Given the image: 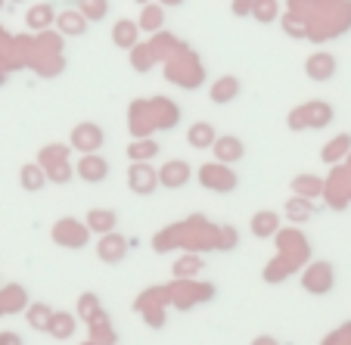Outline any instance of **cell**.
Instances as JSON below:
<instances>
[{"label":"cell","mask_w":351,"mask_h":345,"mask_svg":"<svg viewBox=\"0 0 351 345\" xmlns=\"http://www.w3.org/2000/svg\"><path fill=\"white\" fill-rule=\"evenodd\" d=\"M162 22V16L159 13H149V10H146L143 13V28H149V25H159Z\"/></svg>","instance_id":"cell-26"},{"label":"cell","mask_w":351,"mask_h":345,"mask_svg":"<svg viewBox=\"0 0 351 345\" xmlns=\"http://www.w3.org/2000/svg\"><path fill=\"white\" fill-rule=\"evenodd\" d=\"M112 40H115V47H134L137 44V25L134 22H119L112 32Z\"/></svg>","instance_id":"cell-17"},{"label":"cell","mask_w":351,"mask_h":345,"mask_svg":"<svg viewBox=\"0 0 351 345\" xmlns=\"http://www.w3.org/2000/svg\"><path fill=\"white\" fill-rule=\"evenodd\" d=\"M252 7H255L252 0H237V3H233V13H237V16H245V13H252Z\"/></svg>","instance_id":"cell-25"},{"label":"cell","mask_w":351,"mask_h":345,"mask_svg":"<svg viewBox=\"0 0 351 345\" xmlns=\"http://www.w3.org/2000/svg\"><path fill=\"white\" fill-rule=\"evenodd\" d=\"M308 292H330L332 289V267L330 265H314L311 271L302 277Z\"/></svg>","instance_id":"cell-6"},{"label":"cell","mask_w":351,"mask_h":345,"mask_svg":"<svg viewBox=\"0 0 351 345\" xmlns=\"http://www.w3.org/2000/svg\"><path fill=\"white\" fill-rule=\"evenodd\" d=\"M47 333H53L56 339H69L75 333V318L66 311H56L53 320H50V326H47Z\"/></svg>","instance_id":"cell-16"},{"label":"cell","mask_w":351,"mask_h":345,"mask_svg":"<svg viewBox=\"0 0 351 345\" xmlns=\"http://www.w3.org/2000/svg\"><path fill=\"white\" fill-rule=\"evenodd\" d=\"M75 174H78L84 184H103V180L109 178V162L103 159V156H97V153H87L84 159H78Z\"/></svg>","instance_id":"cell-2"},{"label":"cell","mask_w":351,"mask_h":345,"mask_svg":"<svg viewBox=\"0 0 351 345\" xmlns=\"http://www.w3.org/2000/svg\"><path fill=\"white\" fill-rule=\"evenodd\" d=\"M62 25H66V32H75V34H84V28H87V22L81 19V16H66V22H62Z\"/></svg>","instance_id":"cell-23"},{"label":"cell","mask_w":351,"mask_h":345,"mask_svg":"<svg viewBox=\"0 0 351 345\" xmlns=\"http://www.w3.org/2000/svg\"><path fill=\"white\" fill-rule=\"evenodd\" d=\"M72 146H78V150H97V146H103V131H99L97 125H78L72 131Z\"/></svg>","instance_id":"cell-7"},{"label":"cell","mask_w":351,"mask_h":345,"mask_svg":"<svg viewBox=\"0 0 351 345\" xmlns=\"http://www.w3.org/2000/svg\"><path fill=\"white\" fill-rule=\"evenodd\" d=\"M190 174H193V168L186 165L184 159H174V162H168V165L159 168V184L168 187V190H178V187L190 184Z\"/></svg>","instance_id":"cell-4"},{"label":"cell","mask_w":351,"mask_h":345,"mask_svg":"<svg viewBox=\"0 0 351 345\" xmlns=\"http://www.w3.org/2000/svg\"><path fill=\"white\" fill-rule=\"evenodd\" d=\"M140 3H146V0H140Z\"/></svg>","instance_id":"cell-28"},{"label":"cell","mask_w":351,"mask_h":345,"mask_svg":"<svg viewBox=\"0 0 351 345\" xmlns=\"http://www.w3.org/2000/svg\"><path fill=\"white\" fill-rule=\"evenodd\" d=\"M128 187H131V193H137V196H149V193H156V187H162L159 171H156L149 162H131Z\"/></svg>","instance_id":"cell-1"},{"label":"cell","mask_w":351,"mask_h":345,"mask_svg":"<svg viewBox=\"0 0 351 345\" xmlns=\"http://www.w3.org/2000/svg\"><path fill=\"white\" fill-rule=\"evenodd\" d=\"M348 150H351V134H339L336 140H330V143L320 150V159H324L326 165H336L339 159H345Z\"/></svg>","instance_id":"cell-9"},{"label":"cell","mask_w":351,"mask_h":345,"mask_svg":"<svg viewBox=\"0 0 351 345\" xmlns=\"http://www.w3.org/2000/svg\"><path fill=\"white\" fill-rule=\"evenodd\" d=\"M53 239L60 246H75V249H81V246H87V239H90V227L81 224V221H60L53 230Z\"/></svg>","instance_id":"cell-3"},{"label":"cell","mask_w":351,"mask_h":345,"mask_svg":"<svg viewBox=\"0 0 351 345\" xmlns=\"http://www.w3.org/2000/svg\"><path fill=\"white\" fill-rule=\"evenodd\" d=\"M289 215H292V218L305 221V218H311V215H314V209H311V202H305V200H292L289 202Z\"/></svg>","instance_id":"cell-20"},{"label":"cell","mask_w":351,"mask_h":345,"mask_svg":"<svg viewBox=\"0 0 351 345\" xmlns=\"http://www.w3.org/2000/svg\"><path fill=\"white\" fill-rule=\"evenodd\" d=\"M292 187H295V190L302 187V190H308V193H320V190H324V187H320V180L311 178V174H305V178H295V180H292Z\"/></svg>","instance_id":"cell-22"},{"label":"cell","mask_w":351,"mask_h":345,"mask_svg":"<svg viewBox=\"0 0 351 345\" xmlns=\"http://www.w3.org/2000/svg\"><path fill=\"white\" fill-rule=\"evenodd\" d=\"M237 93H239L237 78H221L218 84H215V91H212V100L215 103H224V100H233Z\"/></svg>","instance_id":"cell-18"},{"label":"cell","mask_w":351,"mask_h":345,"mask_svg":"<svg viewBox=\"0 0 351 345\" xmlns=\"http://www.w3.org/2000/svg\"><path fill=\"white\" fill-rule=\"evenodd\" d=\"M168 3H184V0H168Z\"/></svg>","instance_id":"cell-27"},{"label":"cell","mask_w":351,"mask_h":345,"mask_svg":"<svg viewBox=\"0 0 351 345\" xmlns=\"http://www.w3.org/2000/svg\"><path fill=\"white\" fill-rule=\"evenodd\" d=\"M277 227H280V218L274 212H255L252 215V233L258 239H267V237H274V233H277Z\"/></svg>","instance_id":"cell-13"},{"label":"cell","mask_w":351,"mask_h":345,"mask_svg":"<svg viewBox=\"0 0 351 345\" xmlns=\"http://www.w3.org/2000/svg\"><path fill=\"white\" fill-rule=\"evenodd\" d=\"M159 156V143L156 140H134L131 146H128V159L131 162H149Z\"/></svg>","instance_id":"cell-14"},{"label":"cell","mask_w":351,"mask_h":345,"mask_svg":"<svg viewBox=\"0 0 351 345\" xmlns=\"http://www.w3.org/2000/svg\"><path fill=\"white\" fill-rule=\"evenodd\" d=\"M215 159L224 165V162H239L243 159V153H245V146H243V140L239 137H230V134H224V137H218L215 140Z\"/></svg>","instance_id":"cell-5"},{"label":"cell","mask_w":351,"mask_h":345,"mask_svg":"<svg viewBox=\"0 0 351 345\" xmlns=\"http://www.w3.org/2000/svg\"><path fill=\"white\" fill-rule=\"evenodd\" d=\"M0 345H25V342H22V336H19V333L7 330V333H0Z\"/></svg>","instance_id":"cell-24"},{"label":"cell","mask_w":351,"mask_h":345,"mask_svg":"<svg viewBox=\"0 0 351 345\" xmlns=\"http://www.w3.org/2000/svg\"><path fill=\"white\" fill-rule=\"evenodd\" d=\"M202 180H206L208 190H218V193H230V190H237V174H233V171H221V174H215V168H206V171H202Z\"/></svg>","instance_id":"cell-12"},{"label":"cell","mask_w":351,"mask_h":345,"mask_svg":"<svg viewBox=\"0 0 351 345\" xmlns=\"http://www.w3.org/2000/svg\"><path fill=\"white\" fill-rule=\"evenodd\" d=\"M99 255H103V261H109V265L121 261L125 259V239H121L119 233H106V237L99 239Z\"/></svg>","instance_id":"cell-10"},{"label":"cell","mask_w":351,"mask_h":345,"mask_svg":"<svg viewBox=\"0 0 351 345\" xmlns=\"http://www.w3.org/2000/svg\"><path fill=\"white\" fill-rule=\"evenodd\" d=\"M186 140H190V146H196V150H212L215 146V128L208 125V121H196V125L190 128V134H186Z\"/></svg>","instance_id":"cell-11"},{"label":"cell","mask_w":351,"mask_h":345,"mask_svg":"<svg viewBox=\"0 0 351 345\" xmlns=\"http://www.w3.org/2000/svg\"><path fill=\"white\" fill-rule=\"evenodd\" d=\"M22 187H25L28 193H38L40 187L47 184V171H44V165H25L22 168Z\"/></svg>","instance_id":"cell-15"},{"label":"cell","mask_w":351,"mask_h":345,"mask_svg":"<svg viewBox=\"0 0 351 345\" xmlns=\"http://www.w3.org/2000/svg\"><path fill=\"white\" fill-rule=\"evenodd\" d=\"M255 16H258L261 22H271L274 16H277V3H274V0H258V3H255Z\"/></svg>","instance_id":"cell-21"},{"label":"cell","mask_w":351,"mask_h":345,"mask_svg":"<svg viewBox=\"0 0 351 345\" xmlns=\"http://www.w3.org/2000/svg\"><path fill=\"white\" fill-rule=\"evenodd\" d=\"M50 320H53V311H50L47 305H32L28 308V324H32L34 330H47Z\"/></svg>","instance_id":"cell-19"},{"label":"cell","mask_w":351,"mask_h":345,"mask_svg":"<svg viewBox=\"0 0 351 345\" xmlns=\"http://www.w3.org/2000/svg\"><path fill=\"white\" fill-rule=\"evenodd\" d=\"M115 224H119V215L112 209H90V215H87L90 233H112Z\"/></svg>","instance_id":"cell-8"}]
</instances>
